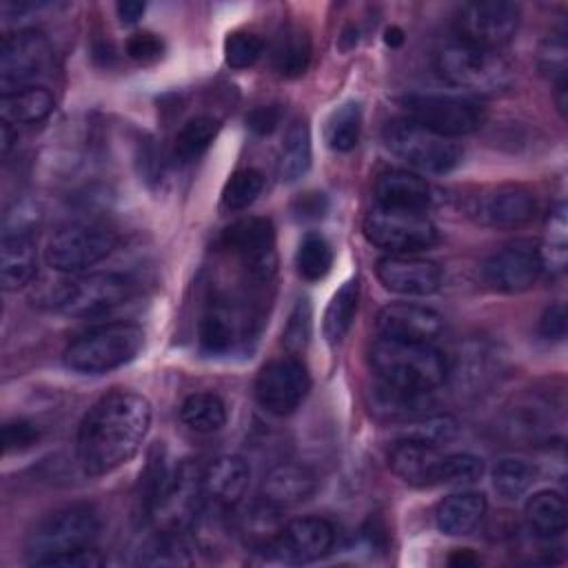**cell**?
Segmentation results:
<instances>
[{
  "label": "cell",
  "mask_w": 568,
  "mask_h": 568,
  "mask_svg": "<svg viewBox=\"0 0 568 568\" xmlns=\"http://www.w3.org/2000/svg\"><path fill=\"white\" fill-rule=\"evenodd\" d=\"M151 428V404L133 390L102 395L78 428V462L91 477L106 475L126 464Z\"/></svg>",
  "instance_id": "cell-1"
},
{
  "label": "cell",
  "mask_w": 568,
  "mask_h": 568,
  "mask_svg": "<svg viewBox=\"0 0 568 568\" xmlns=\"http://www.w3.org/2000/svg\"><path fill=\"white\" fill-rule=\"evenodd\" d=\"M368 362L379 382L404 390L433 393L448 375L444 353L426 342L379 337L368 351Z\"/></svg>",
  "instance_id": "cell-2"
},
{
  "label": "cell",
  "mask_w": 568,
  "mask_h": 568,
  "mask_svg": "<svg viewBox=\"0 0 568 568\" xmlns=\"http://www.w3.org/2000/svg\"><path fill=\"white\" fill-rule=\"evenodd\" d=\"M144 346V331L131 322H106L98 324L64 348V364L84 375H102L115 371L131 359Z\"/></svg>",
  "instance_id": "cell-3"
},
{
  "label": "cell",
  "mask_w": 568,
  "mask_h": 568,
  "mask_svg": "<svg viewBox=\"0 0 568 568\" xmlns=\"http://www.w3.org/2000/svg\"><path fill=\"white\" fill-rule=\"evenodd\" d=\"M204 495V470L193 459H184L146 499V517L158 532L182 535L200 517Z\"/></svg>",
  "instance_id": "cell-4"
},
{
  "label": "cell",
  "mask_w": 568,
  "mask_h": 568,
  "mask_svg": "<svg viewBox=\"0 0 568 568\" xmlns=\"http://www.w3.org/2000/svg\"><path fill=\"white\" fill-rule=\"evenodd\" d=\"M437 71L448 84L477 95L499 93L510 84V67L497 49L466 40L450 42L437 53Z\"/></svg>",
  "instance_id": "cell-5"
},
{
  "label": "cell",
  "mask_w": 568,
  "mask_h": 568,
  "mask_svg": "<svg viewBox=\"0 0 568 568\" xmlns=\"http://www.w3.org/2000/svg\"><path fill=\"white\" fill-rule=\"evenodd\" d=\"M98 530H100V519L89 504L64 506L47 515L29 532L24 544L29 564L40 566L42 561L55 555L87 548L93 544Z\"/></svg>",
  "instance_id": "cell-6"
},
{
  "label": "cell",
  "mask_w": 568,
  "mask_h": 568,
  "mask_svg": "<svg viewBox=\"0 0 568 568\" xmlns=\"http://www.w3.org/2000/svg\"><path fill=\"white\" fill-rule=\"evenodd\" d=\"M384 140L386 146L408 166L435 175L453 171L464 155L457 140L433 133L408 118L390 122L384 131Z\"/></svg>",
  "instance_id": "cell-7"
},
{
  "label": "cell",
  "mask_w": 568,
  "mask_h": 568,
  "mask_svg": "<svg viewBox=\"0 0 568 568\" xmlns=\"http://www.w3.org/2000/svg\"><path fill=\"white\" fill-rule=\"evenodd\" d=\"M133 284L120 273H89L60 282L47 302L51 308L73 317H93L129 300Z\"/></svg>",
  "instance_id": "cell-8"
},
{
  "label": "cell",
  "mask_w": 568,
  "mask_h": 568,
  "mask_svg": "<svg viewBox=\"0 0 568 568\" xmlns=\"http://www.w3.org/2000/svg\"><path fill=\"white\" fill-rule=\"evenodd\" d=\"M362 231L373 246L390 255L417 253L437 242V229L422 211L375 206L364 217Z\"/></svg>",
  "instance_id": "cell-9"
},
{
  "label": "cell",
  "mask_w": 568,
  "mask_h": 568,
  "mask_svg": "<svg viewBox=\"0 0 568 568\" xmlns=\"http://www.w3.org/2000/svg\"><path fill=\"white\" fill-rule=\"evenodd\" d=\"M406 118L444 138H462L477 131L484 122V109L464 95L410 93L404 98Z\"/></svg>",
  "instance_id": "cell-10"
},
{
  "label": "cell",
  "mask_w": 568,
  "mask_h": 568,
  "mask_svg": "<svg viewBox=\"0 0 568 568\" xmlns=\"http://www.w3.org/2000/svg\"><path fill=\"white\" fill-rule=\"evenodd\" d=\"M118 244L113 231L93 222H73L51 235L44 260L53 271L80 273L102 262Z\"/></svg>",
  "instance_id": "cell-11"
},
{
  "label": "cell",
  "mask_w": 568,
  "mask_h": 568,
  "mask_svg": "<svg viewBox=\"0 0 568 568\" xmlns=\"http://www.w3.org/2000/svg\"><path fill=\"white\" fill-rule=\"evenodd\" d=\"M544 273L539 244L532 240H513L490 253L481 266L484 282L499 293H524Z\"/></svg>",
  "instance_id": "cell-12"
},
{
  "label": "cell",
  "mask_w": 568,
  "mask_h": 568,
  "mask_svg": "<svg viewBox=\"0 0 568 568\" xmlns=\"http://www.w3.org/2000/svg\"><path fill=\"white\" fill-rule=\"evenodd\" d=\"M311 390L306 366L295 357H280L264 364L255 377V397L273 415L295 413Z\"/></svg>",
  "instance_id": "cell-13"
},
{
  "label": "cell",
  "mask_w": 568,
  "mask_h": 568,
  "mask_svg": "<svg viewBox=\"0 0 568 568\" xmlns=\"http://www.w3.org/2000/svg\"><path fill=\"white\" fill-rule=\"evenodd\" d=\"M519 7L506 0H477L459 9V40L497 49L506 44L519 29Z\"/></svg>",
  "instance_id": "cell-14"
},
{
  "label": "cell",
  "mask_w": 568,
  "mask_h": 568,
  "mask_svg": "<svg viewBox=\"0 0 568 568\" xmlns=\"http://www.w3.org/2000/svg\"><path fill=\"white\" fill-rule=\"evenodd\" d=\"M51 58V44L44 33L36 29H20L4 36L0 49V87L2 93L22 89L29 80L40 75ZM29 87V84H27Z\"/></svg>",
  "instance_id": "cell-15"
},
{
  "label": "cell",
  "mask_w": 568,
  "mask_h": 568,
  "mask_svg": "<svg viewBox=\"0 0 568 568\" xmlns=\"http://www.w3.org/2000/svg\"><path fill=\"white\" fill-rule=\"evenodd\" d=\"M222 244L242 260L251 277L260 282L273 277L277 257H275V231L271 220L242 217L224 231Z\"/></svg>",
  "instance_id": "cell-16"
},
{
  "label": "cell",
  "mask_w": 568,
  "mask_h": 568,
  "mask_svg": "<svg viewBox=\"0 0 568 568\" xmlns=\"http://www.w3.org/2000/svg\"><path fill=\"white\" fill-rule=\"evenodd\" d=\"M335 544V528L324 517H300L284 524L275 541L264 548L273 559L284 564H308L317 561Z\"/></svg>",
  "instance_id": "cell-17"
},
{
  "label": "cell",
  "mask_w": 568,
  "mask_h": 568,
  "mask_svg": "<svg viewBox=\"0 0 568 568\" xmlns=\"http://www.w3.org/2000/svg\"><path fill=\"white\" fill-rule=\"evenodd\" d=\"M470 217L488 229H517L532 220L537 211L535 195L519 184H501L477 195L470 206Z\"/></svg>",
  "instance_id": "cell-18"
},
{
  "label": "cell",
  "mask_w": 568,
  "mask_h": 568,
  "mask_svg": "<svg viewBox=\"0 0 568 568\" xmlns=\"http://www.w3.org/2000/svg\"><path fill=\"white\" fill-rule=\"evenodd\" d=\"M377 280L390 293L406 297H426L442 286V268L437 262L415 253L384 255L377 260Z\"/></svg>",
  "instance_id": "cell-19"
},
{
  "label": "cell",
  "mask_w": 568,
  "mask_h": 568,
  "mask_svg": "<svg viewBox=\"0 0 568 568\" xmlns=\"http://www.w3.org/2000/svg\"><path fill=\"white\" fill-rule=\"evenodd\" d=\"M377 331L382 337L433 344L444 331V317L417 302H395L379 311Z\"/></svg>",
  "instance_id": "cell-20"
},
{
  "label": "cell",
  "mask_w": 568,
  "mask_h": 568,
  "mask_svg": "<svg viewBox=\"0 0 568 568\" xmlns=\"http://www.w3.org/2000/svg\"><path fill=\"white\" fill-rule=\"evenodd\" d=\"M446 453L435 446L399 439L388 455L390 470L410 486H442Z\"/></svg>",
  "instance_id": "cell-21"
},
{
  "label": "cell",
  "mask_w": 568,
  "mask_h": 568,
  "mask_svg": "<svg viewBox=\"0 0 568 568\" xmlns=\"http://www.w3.org/2000/svg\"><path fill=\"white\" fill-rule=\"evenodd\" d=\"M38 273L33 231L4 229L0 246V282L4 291L27 286Z\"/></svg>",
  "instance_id": "cell-22"
},
{
  "label": "cell",
  "mask_w": 568,
  "mask_h": 568,
  "mask_svg": "<svg viewBox=\"0 0 568 568\" xmlns=\"http://www.w3.org/2000/svg\"><path fill=\"white\" fill-rule=\"evenodd\" d=\"M317 488V477L311 468L293 462H282L273 466L260 486L262 501L275 508H288L306 501Z\"/></svg>",
  "instance_id": "cell-23"
},
{
  "label": "cell",
  "mask_w": 568,
  "mask_h": 568,
  "mask_svg": "<svg viewBox=\"0 0 568 568\" xmlns=\"http://www.w3.org/2000/svg\"><path fill=\"white\" fill-rule=\"evenodd\" d=\"M375 197H377V206H384V209L424 213L430 204V186L419 173L390 169L377 178Z\"/></svg>",
  "instance_id": "cell-24"
},
{
  "label": "cell",
  "mask_w": 568,
  "mask_h": 568,
  "mask_svg": "<svg viewBox=\"0 0 568 568\" xmlns=\"http://www.w3.org/2000/svg\"><path fill=\"white\" fill-rule=\"evenodd\" d=\"M251 479L248 464L237 455H222L209 464L204 470V493L220 506H235Z\"/></svg>",
  "instance_id": "cell-25"
},
{
  "label": "cell",
  "mask_w": 568,
  "mask_h": 568,
  "mask_svg": "<svg viewBox=\"0 0 568 568\" xmlns=\"http://www.w3.org/2000/svg\"><path fill=\"white\" fill-rule=\"evenodd\" d=\"M486 497L475 490L453 493L444 497L435 508V526L439 532L450 537L468 535L479 526L486 515Z\"/></svg>",
  "instance_id": "cell-26"
},
{
  "label": "cell",
  "mask_w": 568,
  "mask_h": 568,
  "mask_svg": "<svg viewBox=\"0 0 568 568\" xmlns=\"http://www.w3.org/2000/svg\"><path fill=\"white\" fill-rule=\"evenodd\" d=\"M313 55V44L311 36L304 27L300 24H286L271 49V62L273 69L282 78H300L306 73Z\"/></svg>",
  "instance_id": "cell-27"
},
{
  "label": "cell",
  "mask_w": 568,
  "mask_h": 568,
  "mask_svg": "<svg viewBox=\"0 0 568 568\" xmlns=\"http://www.w3.org/2000/svg\"><path fill=\"white\" fill-rule=\"evenodd\" d=\"M53 111V95L44 87H22L11 93H2L0 115L9 124H38Z\"/></svg>",
  "instance_id": "cell-28"
},
{
  "label": "cell",
  "mask_w": 568,
  "mask_h": 568,
  "mask_svg": "<svg viewBox=\"0 0 568 568\" xmlns=\"http://www.w3.org/2000/svg\"><path fill=\"white\" fill-rule=\"evenodd\" d=\"M311 131L306 120L297 118L288 124L280 155H277V175L282 182H295L300 180L308 166H311Z\"/></svg>",
  "instance_id": "cell-29"
},
{
  "label": "cell",
  "mask_w": 568,
  "mask_h": 568,
  "mask_svg": "<svg viewBox=\"0 0 568 568\" xmlns=\"http://www.w3.org/2000/svg\"><path fill=\"white\" fill-rule=\"evenodd\" d=\"M373 413L384 419H415L422 417L424 410L430 406V393L404 390L388 384H379L371 393Z\"/></svg>",
  "instance_id": "cell-30"
},
{
  "label": "cell",
  "mask_w": 568,
  "mask_h": 568,
  "mask_svg": "<svg viewBox=\"0 0 568 568\" xmlns=\"http://www.w3.org/2000/svg\"><path fill=\"white\" fill-rule=\"evenodd\" d=\"M526 521L537 537L552 539L566 530V501L557 490H539L526 501Z\"/></svg>",
  "instance_id": "cell-31"
},
{
  "label": "cell",
  "mask_w": 568,
  "mask_h": 568,
  "mask_svg": "<svg viewBox=\"0 0 568 568\" xmlns=\"http://www.w3.org/2000/svg\"><path fill=\"white\" fill-rule=\"evenodd\" d=\"M357 304H359V282L346 280L331 297L326 311H324V337L331 346L339 344L355 320L357 313Z\"/></svg>",
  "instance_id": "cell-32"
},
{
  "label": "cell",
  "mask_w": 568,
  "mask_h": 568,
  "mask_svg": "<svg viewBox=\"0 0 568 568\" xmlns=\"http://www.w3.org/2000/svg\"><path fill=\"white\" fill-rule=\"evenodd\" d=\"M180 419L186 428L211 435L226 424V406L215 393H193L182 402Z\"/></svg>",
  "instance_id": "cell-33"
},
{
  "label": "cell",
  "mask_w": 568,
  "mask_h": 568,
  "mask_svg": "<svg viewBox=\"0 0 568 568\" xmlns=\"http://www.w3.org/2000/svg\"><path fill=\"white\" fill-rule=\"evenodd\" d=\"M220 131V122L211 115H195L182 124L173 140V158L180 164H191L204 155Z\"/></svg>",
  "instance_id": "cell-34"
},
{
  "label": "cell",
  "mask_w": 568,
  "mask_h": 568,
  "mask_svg": "<svg viewBox=\"0 0 568 568\" xmlns=\"http://www.w3.org/2000/svg\"><path fill=\"white\" fill-rule=\"evenodd\" d=\"M362 131V109L357 102H346L337 106L324 126L326 144L337 153H348L357 146Z\"/></svg>",
  "instance_id": "cell-35"
},
{
  "label": "cell",
  "mask_w": 568,
  "mask_h": 568,
  "mask_svg": "<svg viewBox=\"0 0 568 568\" xmlns=\"http://www.w3.org/2000/svg\"><path fill=\"white\" fill-rule=\"evenodd\" d=\"M295 266L302 280L320 282L333 266V248L320 233H306L297 246Z\"/></svg>",
  "instance_id": "cell-36"
},
{
  "label": "cell",
  "mask_w": 568,
  "mask_h": 568,
  "mask_svg": "<svg viewBox=\"0 0 568 568\" xmlns=\"http://www.w3.org/2000/svg\"><path fill=\"white\" fill-rule=\"evenodd\" d=\"M282 528H284V521L280 519V508H275L266 501L246 510V515L242 517V524H240V530L244 532L246 541L255 550L268 548L275 541V537L282 532Z\"/></svg>",
  "instance_id": "cell-37"
},
{
  "label": "cell",
  "mask_w": 568,
  "mask_h": 568,
  "mask_svg": "<svg viewBox=\"0 0 568 568\" xmlns=\"http://www.w3.org/2000/svg\"><path fill=\"white\" fill-rule=\"evenodd\" d=\"M535 477H537V470L528 462L506 457L497 462V466L493 468V488L501 499L513 501V499H519L532 486Z\"/></svg>",
  "instance_id": "cell-38"
},
{
  "label": "cell",
  "mask_w": 568,
  "mask_h": 568,
  "mask_svg": "<svg viewBox=\"0 0 568 568\" xmlns=\"http://www.w3.org/2000/svg\"><path fill=\"white\" fill-rule=\"evenodd\" d=\"M544 268H550L552 273H561L566 268L568 257V222H566V204H557L548 220L546 242L539 244Z\"/></svg>",
  "instance_id": "cell-39"
},
{
  "label": "cell",
  "mask_w": 568,
  "mask_h": 568,
  "mask_svg": "<svg viewBox=\"0 0 568 568\" xmlns=\"http://www.w3.org/2000/svg\"><path fill=\"white\" fill-rule=\"evenodd\" d=\"M264 189V175L257 169L235 171L222 189V206L226 211L248 209Z\"/></svg>",
  "instance_id": "cell-40"
},
{
  "label": "cell",
  "mask_w": 568,
  "mask_h": 568,
  "mask_svg": "<svg viewBox=\"0 0 568 568\" xmlns=\"http://www.w3.org/2000/svg\"><path fill=\"white\" fill-rule=\"evenodd\" d=\"M457 433V422L450 415H426V417H415L406 424L402 439L426 444L439 448L442 444L450 442Z\"/></svg>",
  "instance_id": "cell-41"
},
{
  "label": "cell",
  "mask_w": 568,
  "mask_h": 568,
  "mask_svg": "<svg viewBox=\"0 0 568 568\" xmlns=\"http://www.w3.org/2000/svg\"><path fill=\"white\" fill-rule=\"evenodd\" d=\"M160 537L153 539L144 550H140L138 564L142 566H191L193 557L189 555V546L180 535L158 532Z\"/></svg>",
  "instance_id": "cell-42"
},
{
  "label": "cell",
  "mask_w": 568,
  "mask_h": 568,
  "mask_svg": "<svg viewBox=\"0 0 568 568\" xmlns=\"http://www.w3.org/2000/svg\"><path fill=\"white\" fill-rule=\"evenodd\" d=\"M311 333H313V311H311L308 300L302 297L295 302V306L286 320V326L282 331V344L286 348V353L288 355L302 353L311 342Z\"/></svg>",
  "instance_id": "cell-43"
},
{
  "label": "cell",
  "mask_w": 568,
  "mask_h": 568,
  "mask_svg": "<svg viewBox=\"0 0 568 568\" xmlns=\"http://www.w3.org/2000/svg\"><path fill=\"white\" fill-rule=\"evenodd\" d=\"M264 53V42L260 36L248 31H233L224 40V60L231 69H248Z\"/></svg>",
  "instance_id": "cell-44"
},
{
  "label": "cell",
  "mask_w": 568,
  "mask_h": 568,
  "mask_svg": "<svg viewBox=\"0 0 568 568\" xmlns=\"http://www.w3.org/2000/svg\"><path fill=\"white\" fill-rule=\"evenodd\" d=\"M233 344V328L226 322V317L217 311H211L200 322V346L211 353L220 355L226 353Z\"/></svg>",
  "instance_id": "cell-45"
},
{
  "label": "cell",
  "mask_w": 568,
  "mask_h": 568,
  "mask_svg": "<svg viewBox=\"0 0 568 568\" xmlns=\"http://www.w3.org/2000/svg\"><path fill=\"white\" fill-rule=\"evenodd\" d=\"M484 475V462L470 453H446L444 464V484L468 486L479 481Z\"/></svg>",
  "instance_id": "cell-46"
},
{
  "label": "cell",
  "mask_w": 568,
  "mask_h": 568,
  "mask_svg": "<svg viewBox=\"0 0 568 568\" xmlns=\"http://www.w3.org/2000/svg\"><path fill=\"white\" fill-rule=\"evenodd\" d=\"M42 437V430L38 424L29 419H13L2 426V448L4 453H20L38 444Z\"/></svg>",
  "instance_id": "cell-47"
},
{
  "label": "cell",
  "mask_w": 568,
  "mask_h": 568,
  "mask_svg": "<svg viewBox=\"0 0 568 568\" xmlns=\"http://www.w3.org/2000/svg\"><path fill=\"white\" fill-rule=\"evenodd\" d=\"M126 55L138 64H153L164 55V42L151 31H138L126 40Z\"/></svg>",
  "instance_id": "cell-48"
},
{
  "label": "cell",
  "mask_w": 568,
  "mask_h": 568,
  "mask_svg": "<svg viewBox=\"0 0 568 568\" xmlns=\"http://www.w3.org/2000/svg\"><path fill=\"white\" fill-rule=\"evenodd\" d=\"M566 58H568V47L561 36L546 38L544 44L539 47V69L546 75H555L557 82L566 80Z\"/></svg>",
  "instance_id": "cell-49"
},
{
  "label": "cell",
  "mask_w": 568,
  "mask_h": 568,
  "mask_svg": "<svg viewBox=\"0 0 568 568\" xmlns=\"http://www.w3.org/2000/svg\"><path fill=\"white\" fill-rule=\"evenodd\" d=\"M104 564V557L93 548H80V550H71V552H62L55 555L47 561H42L40 566H60V568H98Z\"/></svg>",
  "instance_id": "cell-50"
},
{
  "label": "cell",
  "mask_w": 568,
  "mask_h": 568,
  "mask_svg": "<svg viewBox=\"0 0 568 568\" xmlns=\"http://www.w3.org/2000/svg\"><path fill=\"white\" fill-rule=\"evenodd\" d=\"M282 122V109L277 104H264V106H255L248 115H246V126L255 133V135H271Z\"/></svg>",
  "instance_id": "cell-51"
},
{
  "label": "cell",
  "mask_w": 568,
  "mask_h": 568,
  "mask_svg": "<svg viewBox=\"0 0 568 568\" xmlns=\"http://www.w3.org/2000/svg\"><path fill=\"white\" fill-rule=\"evenodd\" d=\"M328 209V200L324 193L308 191L295 197L293 202V213L297 220H320Z\"/></svg>",
  "instance_id": "cell-52"
},
{
  "label": "cell",
  "mask_w": 568,
  "mask_h": 568,
  "mask_svg": "<svg viewBox=\"0 0 568 568\" xmlns=\"http://www.w3.org/2000/svg\"><path fill=\"white\" fill-rule=\"evenodd\" d=\"M539 333L546 339H564L566 337V306L561 302L548 306L539 320Z\"/></svg>",
  "instance_id": "cell-53"
},
{
  "label": "cell",
  "mask_w": 568,
  "mask_h": 568,
  "mask_svg": "<svg viewBox=\"0 0 568 568\" xmlns=\"http://www.w3.org/2000/svg\"><path fill=\"white\" fill-rule=\"evenodd\" d=\"M144 2H138V0H124V2H118L115 4V11H118V18L122 24H135L142 13H144Z\"/></svg>",
  "instance_id": "cell-54"
},
{
  "label": "cell",
  "mask_w": 568,
  "mask_h": 568,
  "mask_svg": "<svg viewBox=\"0 0 568 568\" xmlns=\"http://www.w3.org/2000/svg\"><path fill=\"white\" fill-rule=\"evenodd\" d=\"M479 559L477 555H473L468 548H462V550H455L450 557H448V564L450 566H457V568H466V566H475Z\"/></svg>",
  "instance_id": "cell-55"
},
{
  "label": "cell",
  "mask_w": 568,
  "mask_h": 568,
  "mask_svg": "<svg viewBox=\"0 0 568 568\" xmlns=\"http://www.w3.org/2000/svg\"><path fill=\"white\" fill-rule=\"evenodd\" d=\"M13 124H9V122H4L2 120V124H0V146H2V153L7 155L9 151H11V146H13V142L18 140V133H13V129H11Z\"/></svg>",
  "instance_id": "cell-56"
},
{
  "label": "cell",
  "mask_w": 568,
  "mask_h": 568,
  "mask_svg": "<svg viewBox=\"0 0 568 568\" xmlns=\"http://www.w3.org/2000/svg\"><path fill=\"white\" fill-rule=\"evenodd\" d=\"M384 40H386L388 47H399L404 42V31L399 27H390V29H386V38Z\"/></svg>",
  "instance_id": "cell-57"
}]
</instances>
